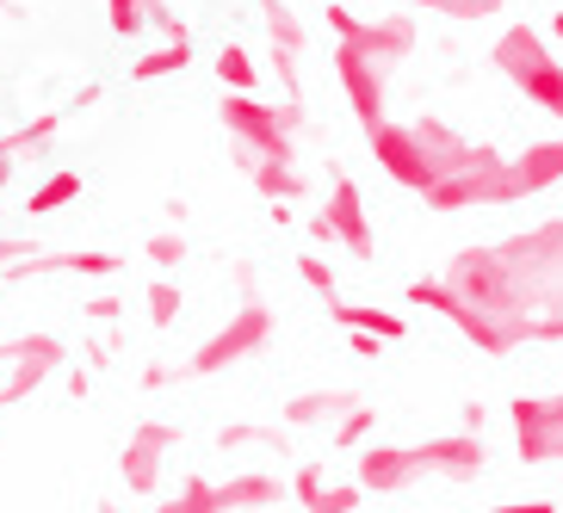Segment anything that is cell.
<instances>
[{
    "instance_id": "277c9868",
    "label": "cell",
    "mask_w": 563,
    "mask_h": 513,
    "mask_svg": "<svg viewBox=\"0 0 563 513\" xmlns=\"http://www.w3.org/2000/svg\"><path fill=\"white\" fill-rule=\"evenodd\" d=\"M174 446H180V427H167V421H143V427H131V439H124V451H118V477H124V489H131V495H155V489H162V464H167Z\"/></svg>"
},
{
    "instance_id": "8fae6325",
    "label": "cell",
    "mask_w": 563,
    "mask_h": 513,
    "mask_svg": "<svg viewBox=\"0 0 563 513\" xmlns=\"http://www.w3.org/2000/svg\"><path fill=\"white\" fill-rule=\"evenodd\" d=\"M75 199H81V174H75V167H56V174H44V180L32 186L25 216H56V211H68Z\"/></svg>"
},
{
    "instance_id": "4fadbf2b",
    "label": "cell",
    "mask_w": 563,
    "mask_h": 513,
    "mask_svg": "<svg viewBox=\"0 0 563 513\" xmlns=\"http://www.w3.org/2000/svg\"><path fill=\"white\" fill-rule=\"evenodd\" d=\"M217 81H223V93H254L261 87V68H254V56L242 44H223L217 51Z\"/></svg>"
},
{
    "instance_id": "e0dca14e",
    "label": "cell",
    "mask_w": 563,
    "mask_h": 513,
    "mask_svg": "<svg viewBox=\"0 0 563 513\" xmlns=\"http://www.w3.org/2000/svg\"><path fill=\"white\" fill-rule=\"evenodd\" d=\"M150 260L162 266V272H180V266H186V235H180V230L150 235Z\"/></svg>"
},
{
    "instance_id": "d4e9b609",
    "label": "cell",
    "mask_w": 563,
    "mask_h": 513,
    "mask_svg": "<svg viewBox=\"0 0 563 513\" xmlns=\"http://www.w3.org/2000/svg\"><path fill=\"white\" fill-rule=\"evenodd\" d=\"M7 180H13V155H7V143H0V192H7Z\"/></svg>"
},
{
    "instance_id": "cb8c5ba5",
    "label": "cell",
    "mask_w": 563,
    "mask_h": 513,
    "mask_svg": "<svg viewBox=\"0 0 563 513\" xmlns=\"http://www.w3.org/2000/svg\"><path fill=\"white\" fill-rule=\"evenodd\" d=\"M167 383H174V371H167V365H150V371H143V390H167Z\"/></svg>"
},
{
    "instance_id": "44dd1931",
    "label": "cell",
    "mask_w": 563,
    "mask_h": 513,
    "mask_svg": "<svg viewBox=\"0 0 563 513\" xmlns=\"http://www.w3.org/2000/svg\"><path fill=\"white\" fill-rule=\"evenodd\" d=\"M298 272H303V285H310V291H329V285H334V272H329L322 260H316V254H303Z\"/></svg>"
},
{
    "instance_id": "d6986e66",
    "label": "cell",
    "mask_w": 563,
    "mask_h": 513,
    "mask_svg": "<svg viewBox=\"0 0 563 513\" xmlns=\"http://www.w3.org/2000/svg\"><path fill=\"white\" fill-rule=\"evenodd\" d=\"M217 446L235 451V446H279V439H273V433H261V427H249V421H235V427L217 433Z\"/></svg>"
},
{
    "instance_id": "ffe728a7",
    "label": "cell",
    "mask_w": 563,
    "mask_h": 513,
    "mask_svg": "<svg viewBox=\"0 0 563 513\" xmlns=\"http://www.w3.org/2000/svg\"><path fill=\"white\" fill-rule=\"evenodd\" d=\"M341 322H353V328H378V334H402V322H390V315H378V310H341Z\"/></svg>"
},
{
    "instance_id": "ba28073f",
    "label": "cell",
    "mask_w": 563,
    "mask_h": 513,
    "mask_svg": "<svg viewBox=\"0 0 563 513\" xmlns=\"http://www.w3.org/2000/svg\"><path fill=\"white\" fill-rule=\"evenodd\" d=\"M322 242H347L353 254H372V235H365V211H360V186H334L329 192V204L316 211V223H310Z\"/></svg>"
},
{
    "instance_id": "9a60e30c",
    "label": "cell",
    "mask_w": 563,
    "mask_h": 513,
    "mask_svg": "<svg viewBox=\"0 0 563 513\" xmlns=\"http://www.w3.org/2000/svg\"><path fill=\"white\" fill-rule=\"evenodd\" d=\"M143 310H150V328H174V322H180V285L155 279L150 298H143Z\"/></svg>"
},
{
    "instance_id": "ac0fdd59",
    "label": "cell",
    "mask_w": 563,
    "mask_h": 513,
    "mask_svg": "<svg viewBox=\"0 0 563 513\" xmlns=\"http://www.w3.org/2000/svg\"><path fill=\"white\" fill-rule=\"evenodd\" d=\"M341 409H347V397H303V402H291V427L322 421V414H341Z\"/></svg>"
},
{
    "instance_id": "7a4b0ae2",
    "label": "cell",
    "mask_w": 563,
    "mask_h": 513,
    "mask_svg": "<svg viewBox=\"0 0 563 513\" xmlns=\"http://www.w3.org/2000/svg\"><path fill=\"white\" fill-rule=\"evenodd\" d=\"M273 495H279L273 477H230V482L186 477L180 495H167L155 513H242V508H266Z\"/></svg>"
},
{
    "instance_id": "52a82bcc",
    "label": "cell",
    "mask_w": 563,
    "mask_h": 513,
    "mask_svg": "<svg viewBox=\"0 0 563 513\" xmlns=\"http://www.w3.org/2000/svg\"><path fill=\"white\" fill-rule=\"evenodd\" d=\"M372 155H378L390 174H397L402 186H433L440 180V167L428 161V143L421 136H409V131H390V124H372Z\"/></svg>"
},
{
    "instance_id": "9c48e42d",
    "label": "cell",
    "mask_w": 563,
    "mask_h": 513,
    "mask_svg": "<svg viewBox=\"0 0 563 513\" xmlns=\"http://www.w3.org/2000/svg\"><path fill=\"white\" fill-rule=\"evenodd\" d=\"M334 68H341V87H347L353 112H360L365 124H378V112H384V81H378V63H372L365 51H353V44H341Z\"/></svg>"
},
{
    "instance_id": "484cf974",
    "label": "cell",
    "mask_w": 563,
    "mask_h": 513,
    "mask_svg": "<svg viewBox=\"0 0 563 513\" xmlns=\"http://www.w3.org/2000/svg\"><path fill=\"white\" fill-rule=\"evenodd\" d=\"M0 13H7V19H25V7H19V0H0Z\"/></svg>"
},
{
    "instance_id": "7402d4cb",
    "label": "cell",
    "mask_w": 563,
    "mask_h": 513,
    "mask_svg": "<svg viewBox=\"0 0 563 513\" xmlns=\"http://www.w3.org/2000/svg\"><path fill=\"white\" fill-rule=\"evenodd\" d=\"M37 242L32 235H0V266H13V260H25V254H32Z\"/></svg>"
},
{
    "instance_id": "6da1fadb",
    "label": "cell",
    "mask_w": 563,
    "mask_h": 513,
    "mask_svg": "<svg viewBox=\"0 0 563 513\" xmlns=\"http://www.w3.org/2000/svg\"><path fill=\"white\" fill-rule=\"evenodd\" d=\"M291 124L298 112L285 105H266L254 93H223V131H230L235 161H291Z\"/></svg>"
},
{
    "instance_id": "8992f818",
    "label": "cell",
    "mask_w": 563,
    "mask_h": 513,
    "mask_svg": "<svg viewBox=\"0 0 563 513\" xmlns=\"http://www.w3.org/2000/svg\"><path fill=\"white\" fill-rule=\"evenodd\" d=\"M118 266H124V260H118L112 248H63V254L32 248L25 260L0 266V272H7V279H44V272H81V279H112Z\"/></svg>"
},
{
    "instance_id": "603a6c76",
    "label": "cell",
    "mask_w": 563,
    "mask_h": 513,
    "mask_svg": "<svg viewBox=\"0 0 563 513\" xmlns=\"http://www.w3.org/2000/svg\"><path fill=\"white\" fill-rule=\"evenodd\" d=\"M118 310H124L118 298H93V303H87V315H93V322H118Z\"/></svg>"
},
{
    "instance_id": "2e32d148",
    "label": "cell",
    "mask_w": 563,
    "mask_h": 513,
    "mask_svg": "<svg viewBox=\"0 0 563 513\" xmlns=\"http://www.w3.org/2000/svg\"><path fill=\"white\" fill-rule=\"evenodd\" d=\"M150 7L155 0H106V25H112L118 37H136L150 25Z\"/></svg>"
},
{
    "instance_id": "7c38bea8",
    "label": "cell",
    "mask_w": 563,
    "mask_h": 513,
    "mask_svg": "<svg viewBox=\"0 0 563 513\" xmlns=\"http://www.w3.org/2000/svg\"><path fill=\"white\" fill-rule=\"evenodd\" d=\"M186 63H192V37H162V51L131 63V81H167V75H180Z\"/></svg>"
},
{
    "instance_id": "3957f363",
    "label": "cell",
    "mask_w": 563,
    "mask_h": 513,
    "mask_svg": "<svg viewBox=\"0 0 563 513\" xmlns=\"http://www.w3.org/2000/svg\"><path fill=\"white\" fill-rule=\"evenodd\" d=\"M266 334H273V315H266L261 303H242V310H235L230 322H223V328H217L199 353H192V378H217V371L242 365L249 353L266 347Z\"/></svg>"
},
{
    "instance_id": "5bb4252c",
    "label": "cell",
    "mask_w": 563,
    "mask_h": 513,
    "mask_svg": "<svg viewBox=\"0 0 563 513\" xmlns=\"http://www.w3.org/2000/svg\"><path fill=\"white\" fill-rule=\"evenodd\" d=\"M254 174V192H266V199H291V192H303V180L291 174V161H249Z\"/></svg>"
},
{
    "instance_id": "5b68a950",
    "label": "cell",
    "mask_w": 563,
    "mask_h": 513,
    "mask_svg": "<svg viewBox=\"0 0 563 513\" xmlns=\"http://www.w3.org/2000/svg\"><path fill=\"white\" fill-rule=\"evenodd\" d=\"M63 353H68L63 334H19V341H7V347H0V365H13V378L0 383V402L32 397L37 383L63 365Z\"/></svg>"
},
{
    "instance_id": "30bf717a",
    "label": "cell",
    "mask_w": 563,
    "mask_h": 513,
    "mask_svg": "<svg viewBox=\"0 0 563 513\" xmlns=\"http://www.w3.org/2000/svg\"><path fill=\"white\" fill-rule=\"evenodd\" d=\"M261 19L266 32H273V63H279V81L298 87V51H303V25L291 19L285 0H261Z\"/></svg>"
}]
</instances>
